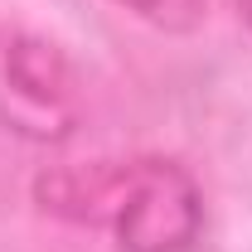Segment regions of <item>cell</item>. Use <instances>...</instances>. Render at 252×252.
<instances>
[{
  "mask_svg": "<svg viewBox=\"0 0 252 252\" xmlns=\"http://www.w3.org/2000/svg\"><path fill=\"white\" fill-rule=\"evenodd\" d=\"M112 5H122L126 15L146 20L160 34H194L209 20V0H112Z\"/></svg>",
  "mask_w": 252,
  "mask_h": 252,
  "instance_id": "3957f363",
  "label": "cell"
},
{
  "mask_svg": "<svg viewBox=\"0 0 252 252\" xmlns=\"http://www.w3.org/2000/svg\"><path fill=\"white\" fill-rule=\"evenodd\" d=\"M88 122V83L49 34L0 25V131L30 146H63Z\"/></svg>",
  "mask_w": 252,
  "mask_h": 252,
  "instance_id": "7a4b0ae2",
  "label": "cell"
},
{
  "mask_svg": "<svg viewBox=\"0 0 252 252\" xmlns=\"http://www.w3.org/2000/svg\"><path fill=\"white\" fill-rule=\"evenodd\" d=\"M34 204L107 233L117 252H194L209 228L204 185L170 156L54 165L34 180Z\"/></svg>",
  "mask_w": 252,
  "mask_h": 252,
  "instance_id": "6da1fadb",
  "label": "cell"
},
{
  "mask_svg": "<svg viewBox=\"0 0 252 252\" xmlns=\"http://www.w3.org/2000/svg\"><path fill=\"white\" fill-rule=\"evenodd\" d=\"M233 10L243 15V25H248V30H252V0H233Z\"/></svg>",
  "mask_w": 252,
  "mask_h": 252,
  "instance_id": "277c9868",
  "label": "cell"
}]
</instances>
